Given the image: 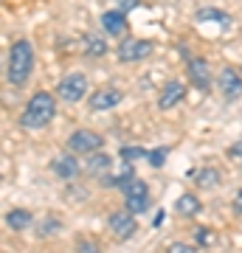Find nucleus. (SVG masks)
I'll return each instance as SVG.
<instances>
[{
    "label": "nucleus",
    "mask_w": 242,
    "mask_h": 253,
    "mask_svg": "<svg viewBox=\"0 0 242 253\" xmlns=\"http://www.w3.org/2000/svg\"><path fill=\"white\" fill-rule=\"evenodd\" d=\"M166 253H197V248L189 242H172L169 248H166Z\"/></svg>",
    "instance_id": "nucleus-23"
},
{
    "label": "nucleus",
    "mask_w": 242,
    "mask_h": 253,
    "mask_svg": "<svg viewBox=\"0 0 242 253\" xmlns=\"http://www.w3.org/2000/svg\"><path fill=\"white\" fill-rule=\"evenodd\" d=\"M54 116H56V96L48 90H37L28 99L26 110L20 113V124L26 129H43L54 121Z\"/></svg>",
    "instance_id": "nucleus-2"
},
{
    "label": "nucleus",
    "mask_w": 242,
    "mask_h": 253,
    "mask_svg": "<svg viewBox=\"0 0 242 253\" xmlns=\"http://www.w3.org/2000/svg\"><path fill=\"white\" fill-rule=\"evenodd\" d=\"M124 99V93L118 90V87H99V90H93V96L88 99L90 110H96V113H104V110H113L121 104Z\"/></svg>",
    "instance_id": "nucleus-9"
},
{
    "label": "nucleus",
    "mask_w": 242,
    "mask_h": 253,
    "mask_svg": "<svg viewBox=\"0 0 242 253\" xmlns=\"http://www.w3.org/2000/svg\"><path fill=\"white\" fill-rule=\"evenodd\" d=\"M228 158H231V161L242 169V141H240V144H234L231 149H228Z\"/></svg>",
    "instance_id": "nucleus-26"
},
{
    "label": "nucleus",
    "mask_w": 242,
    "mask_h": 253,
    "mask_svg": "<svg viewBox=\"0 0 242 253\" xmlns=\"http://www.w3.org/2000/svg\"><path fill=\"white\" fill-rule=\"evenodd\" d=\"M101 28H104V34H110V37H121L127 31V14L124 11H116V9H110V11H104L101 14Z\"/></svg>",
    "instance_id": "nucleus-14"
},
{
    "label": "nucleus",
    "mask_w": 242,
    "mask_h": 253,
    "mask_svg": "<svg viewBox=\"0 0 242 253\" xmlns=\"http://www.w3.org/2000/svg\"><path fill=\"white\" fill-rule=\"evenodd\" d=\"M175 208H178L180 217H197L200 214V200L194 197V194H180L178 203H175Z\"/></svg>",
    "instance_id": "nucleus-18"
},
{
    "label": "nucleus",
    "mask_w": 242,
    "mask_h": 253,
    "mask_svg": "<svg viewBox=\"0 0 242 253\" xmlns=\"http://www.w3.org/2000/svg\"><path fill=\"white\" fill-rule=\"evenodd\" d=\"M124 203H127V211H133V214H141L149 208V189H146V183L133 177V180L127 183L124 189Z\"/></svg>",
    "instance_id": "nucleus-5"
},
{
    "label": "nucleus",
    "mask_w": 242,
    "mask_h": 253,
    "mask_svg": "<svg viewBox=\"0 0 242 253\" xmlns=\"http://www.w3.org/2000/svg\"><path fill=\"white\" fill-rule=\"evenodd\" d=\"M110 169H113V158L104 155L101 149L90 152L88 161H85V172H88L90 177H104V174H110Z\"/></svg>",
    "instance_id": "nucleus-13"
},
{
    "label": "nucleus",
    "mask_w": 242,
    "mask_h": 253,
    "mask_svg": "<svg viewBox=\"0 0 242 253\" xmlns=\"http://www.w3.org/2000/svg\"><path fill=\"white\" fill-rule=\"evenodd\" d=\"M133 177H135L133 163H118V166H113V169H110V174L104 177V180H107L110 186H116V189H124Z\"/></svg>",
    "instance_id": "nucleus-16"
},
{
    "label": "nucleus",
    "mask_w": 242,
    "mask_h": 253,
    "mask_svg": "<svg viewBox=\"0 0 242 253\" xmlns=\"http://www.w3.org/2000/svg\"><path fill=\"white\" fill-rule=\"evenodd\" d=\"M113 6H116V11H133V9H138V0H113Z\"/></svg>",
    "instance_id": "nucleus-25"
},
{
    "label": "nucleus",
    "mask_w": 242,
    "mask_h": 253,
    "mask_svg": "<svg viewBox=\"0 0 242 253\" xmlns=\"http://www.w3.org/2000/svg\"><path fill=\"white\" fill-rule=\"evenodd\" d=\"M107 228L116 239H130V236L138 231V222H135L133 211H113L107 217Z\"/></svg>",
    "instance_id": "nucleus-7"
},
{
    "label": "nucleus",
    "mask_w": 242,
    "mask_h": 253,
    "mask_svg": "<svg viewBox=\"0 0 242 253\" xmlns=\"http://www.w3.org/2000/svg\"><path fill=\"white\" fill-rule=\"evenodd\" d=\"M194 239H197L200 245H211V242H214V231H208V228H197V231H194Z\"/></svg>",
    "instance_id": "nucleus-24"
},
{
    "label": "nucleus",
    "mask_w": 242,
    "mask_h": 253,
    "mask_svg": "<svg viewBox=\"0 0 242 253\" xmlns=\"http://www.w3.org/2000/svg\"><path fill=\"white\" fill-rule=\"evenodd\" d=\"M76 253H101V245L93 236H79L76 239Z\"/></svg>",
    "instance_id": "nucleus-20"
},
{
    "label": "nucleus",
    "mask_w": 242,
    "mask_h": 253,
    "mask_svg": "<svg viewBox=\"0 0 242 253\" xmlns=\"http://www.w3.org/2000/svg\"><path fill=\"white\" fill-rule=\"evenodd\" d=\"M217 82H220V90H223L225 99H237V96H242V76L234 71V68H223L220 76H217Z\"/></svg>",
    "instance_id": "nucleus-12"
},
{
    "label": "nucleus",
    "mask_w": 242,
    "mask_h": 253,
    "mask_svg": "<svg viewBox=\"0 0 242 253\" xmlns=\"http://www.w3.org/2000/svg\"><path fill=\"white\" fill-rule=\"evenodd\" d=\"M121 155L127 161H138V158H146V149H141V146H121Z\"/></svg>",
    "instance_id": "nucleus-22"
},
{
    "label": "nucleus",
    "mask_w": 242,
    "mask_h": 253,
    "mask_svg": "<svg viewBox=\"0 0 242 253\" xmlns=\"http://www.w3.org/2000/svg\"><path fill=\"white\" fill-rule=\"evenodd\" d=\"M146 161L152 169H161L163 161H166V149H152V152H146Z\"/></svg>",
    "instance_id": "nucleus-21"
},
{
    "label": "nucleus",
    "mask_w": 242,
    "mask_h": 253,
    "mask_svg": "<svg viewBox=\"0 0 242 253\" xmlns=\"http://www.w3.org/2000/svg\"><path fill=\"white\" fill-rule=\"evenodd\" d=\"M82 54L85 56H93V59H101V56L107 54V40L96 31H90V34L82 37Z\"/></svg>",
    "instance_id": "nucleus-15"
},
{
    "label": "nucleus",
    "mask_w": 242,
    "mask_h": 253,
    "mask_svg": "<svg viewBox=\"0 0 242 253\" xmlns=\"http://www.w3.org/2000/svg\"><path fill=\"white\" fill-rule=\"evenodd\" d=\"M101 144H104V138L99 132H93V129H76L68 138V152L90 155V152H96V149H101Z\"/></svg>",
    "instance_id": "nucleus-6"
},
{
    "label": "nucleus",
    "mask_w": 242,
    "mask_h": 253,
    "mask_svg": "<svg viewBox=\"0 0 242 253\" xmlns=\"http://www.w3.org/2000/svg\"><path fill=\"white\" fill-rule=\"evenodd\" d=\"M31 211H26V208H11L9 214H6V225L11 228V231H26L28 225H31Z\"/></svg>",
    "instance_id": "nucleus-17"
},
{
    "label": "nucleus",
    "mask_w": 242,
    "mask_h": 253,
    "mask_svg": "<svg viewBox=\"0 0 242 253\" xmlns=\"http://www.w3.org/2000/svg\"><path fill=\"white\" fill-rule=\"evenodd\" d=\"M51 172H54L56 177H62V180H76L85 169H82V163L76 161V155H73V152H62V155H56V158H54Z\"/></svg>",
    "instance_id": "nucleus-8"
},
{
    "label": "nucleus",
    "mask_w": 242,
    "mask_h": 253,
    "mask_svg": "<svg viewBox=\"0 0 242 253\" xmlns=\"http://www.w3.org/2000/svg\"><path fill=\"white\" fill-rule=\"evenodd\" d=\"M194 180H197L200 189H214V186H220V174H217L211 166H206V169H200V172L194 174Z\"/></svg>",
    "instance_id": "nucleus-19"
},
{
    "label": "nucleus",
    "mask_w": 242,
    "mask_h": 253,
    "mask_svg": "<svg viewBox=\"0 0 242 253\" xmlns=\"http://www.w3.org/2000/svg\"><path fill=\"white\" fill-rule=\"evenodd\" d=\"M34 73V45L26 37L14 40L9 48V65H6V79L11 87H23Z\"/></svg>",
    "instance_id": "nucleus-1"
},
{
    "label": "nucleus",
    "mask_w": 242,
    "mask_h": 253,
    "mask_svg": "<svg viewBox=\"0 0 242 253\" xmlns=\"http://www.w3.org/2000/svg\"><path fill=\"white\" fill-rule=\"evenodd\" d=\"M152 54V42H146V40H138V37H127V40H121V45L116 48V56L118 62H141V59H146V56Z\"/></svg>",
    "instance_id": "nucleus-4"
},
{
    "label": "nucleus",
    "mask_w": 242,
    "mask_h": 253,
    "mask_svg": "<svg viewBox=\"0 0 242 253\" xmlns=\"http://www.w3.org/2000/svg\"><path fill=\"white\" fill-rule=\"evenodd\" d=\"M85 93H88V76L79 71L73 73H65L62 79H59V84H56V96L62 101H68V104H76V101L85 99Z\"/></svg>",
    "instance_id": "nucleus-3"
},
{
    "label": "nucleus",
    "mask_w": 242,
    "mask_h": 253,
    "mask_svg": "<svg viewBox=\"0 0 242 253\" xmlns=\"http://www.w3.org/2000/svg\"><path fill=\"white\" fill-rule=\"evenodd\" d=\"M183 99H186V87H183L180 82L172 79V82L163 84L161 96H158V107H161V110H172V107H178Z\"/></svg>",
    "instance_id": "nucleus-11"
},
{
    "label": "nucleus",
    "mask_w": 242,
    "mask_h": 253,
    "mask_svg": "<svg viewBox=\"0 0 242 253\" xmlns=\"http://www.w3.org/2000/svg\"><path fill=\"white\" fill-rule=\"evenodd\" d=\"M186 73H189V79H192V84H194L197 90H208V87H211V68H208L206 59L192 56L189 65H186Z\"/></svg>",
    "instance_id": "nucleus-10"
},
{
    "label": "nucleus",
    "mask_w": 242,
    "mask_h": 253,
    "mask_svg": "<svg viewBox=\"0 0 242 253\" xmlns=\"http://www.w3.org/2000/svg\"><path fill=\"white\" fill-rule=\"evenodd\" d=\"M54 228H59V222H56V219H51V222L45 219L43 225H40V236H48V231H54Z\"/></svg>",
    "instance_id": "nucleus-27"
},
{
    "label": "nucleus",
    "mask_w": 242,
    "mask_h": 253,
    "mask_svg": "<svg viewBox=\"0 0 242 253\" xmlns=\"http://www.w3.org/2000/svg\"><path fill=\"white\" fill-rule=\"evenodd\" d=\"M234 211H237V217H242V189L234 194Z\"/></svg>",
    "instance_id": "nucleus-28"
}]
</instances>
